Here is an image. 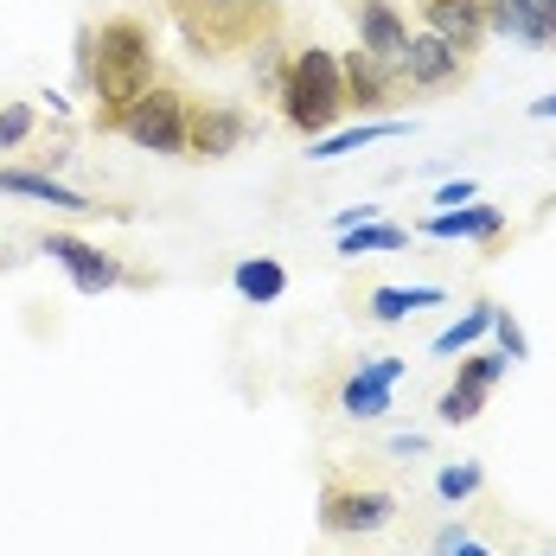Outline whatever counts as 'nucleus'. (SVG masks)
<instances>
[{
    "instance_id": "obj_12",
    "label": "nucleus",
    "mask_w": 556,
    "mask_h": 556,
    "mask_svg": "<svg viewBox=\"0 0 556 556\" xmlns=\"http://www.w3.org/2000/svg\"><path fill=\"white\" fill-rule=\"evenodd\" d=\"M0 192H13V199H33V205H52V212H77V218L103 212L90 192H77V186H64L58 173H39V167H0Z\"/></svg>"
},
{
    "instance_id": "obj_5",
    "label": "nucleus",
    "mask_w": 556,
    "mask_h": 556,
    "mask_svg": "<svg viewBox=\"0 0 556 556\" xmlns=\"http://www.w3.org/2000/svg\"><path fill=\"white\" fill-rule=\"evenodd\" d=\"M409 378V358H396V352H371V358H358L333 390V409L345 422H384L390 409H396V384Z\"/></svg>"
},
{
    "instance_id": "obj_8",
    "label": "nucleus",
    "mask_w": 556,
    "mask_h": 556,
    "mask_svg": "<svg viewBox=\"0 0 556 556\" xmlns=\"http://www.w3.org/2000/svg\"><path fill=\"white\" fill-rule=\"evenodd\" d=\"M243 135H250V115L237 110V103H218V97H192V110H186V154L179 161H224V154H237L243 148Z\"/></svg>"
},
{
    "instance_id": "obj_4",
    "label": "nucleus",
    "mask_w": 556,
    "mask_h": 556,
    "mask_svg": "<svg viewBox=\"0 0 556 556\" xmlns=\"http://www.w3.org/2000/svg\"><path fill=\"white\" fill-rule=\"evenodd\" d=\"M396 518H403V493H396V486L352 480V473L327 467V480H320V538L371 544V538H384Z\"/></svg>"
},
{
    "instance_id": "obj_23",
    "label": "nucleus",
    "mask_w": 556,
    "mask_h": 556,
    "mask_svg": "<svg viewBox=\"0 0 556 556\" xmlns=\"http://www.w3.org/2000/svg\"><path fill=\"white\" fill-rule=\"evenodd\" d=\"M480 416H486V390L447 378V390L435 396V422H442V429H467V422H480Z\"/></svg>"
},
{
    "instance_id": "obj_26",
    "label": "nucleus",
    "mask_w": 556,
    "mask_h": 556,
    "mask_svg": "<svg viewBox=\"0 0 556 556\" xmlns=\"http://www.w3.org/2000/svg\"><path fill=\"white\" fill-rule=\"evenodd\" d=\"M493 333H500V352L505 358H511V365H525V358H531V339H525V327H518V320H511V314H493Z\"/></svg>"
},
{
    "instance_id": "obj_10",
    "label": "nucleus",
    "mask_w": 556,
    "mask_h": 556,
    "mask_svg": "<svg viewBox=\"0 0 556 556\" xmlns=\"http://www.w3.org/2000/svg\"><path fill=\"white\" fill-rule=\"evenodd\" d=\"M352 20H358V46L378 58V64H403L409 52V26H403V13H396V0H352Z\"/></svg>"
},
{
    "instance_id": "obj_19",
    "label": "nucleus",
    "mask_w": 556,
    "mask_h": 556,
    "mask_svg": "<svg viewBox=\"0 0 556 556\" xmlns=\"http://www.w3.org/2000/svg\"><path fill=\"white\" fill-rule=\"evenodd\" d=\"M230 288L243 294V301H256V307H269L288 294V269H281L276 256H243L237 269H230Z\"/></svg>"
},
{
    "instance_id": "obj_7",
    "label": "nucleus",
    "mask_w": 556,
    "mask_h": 556,
    "mask_svg": "<svg viewBox=\"0 0 556 556\" xmlns=\"http://www.w3.org/2000/svg\"><path fill=\"white\" fill-rule=\"evenodd\" d=\"M39 250H46L58 269L71 276V288H77V294H110V288H122V281H128V269L115 263L103 243H84V237H71V230H46V237H39Z\"/></svg>"
},
{
    "instance_id": "obj_18",
    "label": "nucleus",
    "mask_w": 556,
    "mask_h": 556,
    "mask_svg": "<svg viewBox=\"0 0 556 556\" xmlns=\"http://www.w3.org/2000/svg\"><path fill=\"white\" fill-rule=\"evenodd\" d=\"M390 135H409V122H403V115H384V122H358V128H333V135L307 141V161H339V154H358V148H371V141H390Z\"/></svg>"
},
{
    "instance_id": "obj_16",
    "label": "nucleus",
    "mask_w": 556,
    "mask_h": 556,
    "mask_svg": "<svg viewBox=\"0 0 556 556\" xmlns=\"http://www.w3.org/2000/svg\"><path fill=\"white\" fill-rule=\"evenodd\" d=\"M416 13L429 20V33H442L447 46H460L467 58H473V46L486 39V20H480L467 0H416Z\"/></svg>"
},
{
    "instance_id": "obj_1",
    "label": "nucleus",
    "mask_w": 556,
    "mask_h": 556,
    "mask_svg": "<svg viewBox=\"0 0 556 556\" xmlns=\"http://www.w3.org/2000/svg\"><path fill=\"white\" fill-rule=\"evenodd\" d=\"M84 77H90V97H97V128L115 135L122 115L161 84L154 26L141 13H110L103 26H90L84 33Z\"/></svg>"
},
{
    "instance_id": "obj_17",
    "label": "nucleus",
    "mask_w": 556,
    "mask_h": 556,
    "mask_svg": "<svg viewBox=\"0 0 556 556\" xmlns=\"http://www.w3.org/2000/svg\"><path fill=\"white\" fill-rule=\"evenodd\" d=\"M429 493H435V505H447V511L480 505V500H486V460H442Z\"/></svg>"
},
{
    "instance_id": "obj_21",
    "label": "nucleus",
    "mask_w": 556,
    "mask_h": 556,
    "mask_svg": "<svg viewBox=\"0 0 556 556\" xmlns=\"http://www.w3.org/2000/svg\"><path fill=\"white\" fill-rule=\"evenodd\" d=\"M486 33H505V39H525V46H544V52H551V39H544V20L531 13V0H493V13H486Z\"/></svg>"
},
{
    "instance_id": "obj_22",
    "label": "nucleus",
    "mask_w": 556,
    "mask_h": 556,
    "mask_svg": "<svg viewBox=\"0 0 556 556\" xmlns=\"http://www.w3.org/2000/svg\"><path fill=\"white\" fill-rule=\"evenodd\" d=\"M409 243V230L403 224H352V230H339V256H384V250H403Z\"/></svg>"
},
{
    "instance_id": "obj_24",
    "label": "nucleus",
    "mask_w": 556,
    "mask_h": 556,
    "mask_svg": "<svg viewBox=\"0 0 556 556\" xmlns=\"http://www.w3.org/2000/svg\"><path fill=\"white\" fill-rule=\"evenodd\" d=\"M505 371H511V358H505V352H467V358H460V371H454V384H473V390H486V396H493V384H500Z\"/></svg>"
},
{
    "instance_id": "obj_28",
    "label": "nucleus",
    "mask_w": 556,
    "mask_h": 556,
    "mask_svg": "<svg viewBox=\"0 0 556 556\" xmlns=\"http://www.w3.org/2000/svg\"><path fill=\"white\" fill-rule=\"evenodd\" d=\"M371 218H378V205H352V212L333 218V230H352V224H371Z\"/></svg>"
},
{
    "instance_id": "obj_13",
    "label": "nucleus",
    "mask_w": 556,
    "mask_h": 556,
    "mask_svg": "<svg viewBox=\"0 0 556 556\" xmlns=\"http://www.w3.org/2000/svg\"><path fill=\"white\" fill-rule=\"evenodd\" d=\"M339 77H345V110H390L396 103V71L378 64L365 46L339 58Z\"/></svg>"
},
{
    "instance_id": "obj_30",
    "label": "nucleus",
    "mask_w": 556,
    "mask_h": 556,
    "mask_svg": "<svg viewBox=\"0 0 556 556\" xmlns=\"http://www.w3.org/2000/svg\"><path fill=\"white\" fill-rule=\"evenodd\" d=\"M531 13L544 20V39H551V46H556V0H531Z\"/></svg>"
},
{
    "instance_id": "obj_2",
    "label": "nucleus",
    "mask_w": 556,
    "mask_h": 556,
    "mask_svg": "<svg viewBox=\"0 0 556 556\" xmlns=\"http://www.w3.org/2000/svg\"><path fill=\"white\" fill-rule=\"evenodd\" d=\"M173 26L192 58H237L276 39V0H167Z\"/></svg>"
},
{
    "instance_id": "obj_9",
    "label": "nucleus",
    "mask_w": 556,
    "mask_h": 556,
    "mask_svg": "<svg viewBox=\"0 0 556 556\" xmlns=\"http://www.w3.org/2000/svg\"><path fill=\"white\" fill-rule=\"evenodd\" d=\"M396 77H403L409 90L435 97V90H447V84L467 77V52L447 46L442 33H409V52H403V64H396Z\"/></svg>"
},
{
    "instance_id": "obj_20",
    "label": "nucleus",
    "mask_w": 556,
    "mask_h": 556,
    "mask_svg": "<svg viewBox=\"0 0 556 556\" xmlns=\"http://www.w3.org/2000/svg\"><path fill=\"white\" fill-rule=\"evenodd\" d=\"M493 314H500V301H473V307H467V314H460L454 327H442V333H435V345H429V352H435V358H454V352H473L480 339L493 333Z\"/></svg>"
},
{
    "instance_id": "obj_6",
    "label": "nucleus",
    "mask_w": 556,
    "mask_h": 556,
    "mask_svg": "<svg viewBox=\"0 0 556 556\" xmlns=\"http://www.w3.org/2000/svg\"><path fill=\"white\" fill-rule=\"evenodd\" d=\"M186 110H192V97H186L179 84L161 77L135 110L122 115V128H115V135H128L141 154H173V161H179V154H186Z\"/></svg>"
},
{
    "instance_id": "obj_14",
    "label": "nucleus",
    "mask_w": 556,
    "mask_h": 556,
    "mask_svg": "<svg viewBox=\"0 0 556 556\" xmlns=\"http://www.w3.org/2000/svg\"><path fill=\"white\" fill-rule=\"evenodd\" d=\"M422 237L442 243H500L505 237V205H454V212H429Z\"/></svg>"
},
{
    "instance_id": "obj_11",
    "label": "nucleus",
    "mask_w": 556,
    "mask_h": 556,
    "mask_svg": "<svg viewBox=\"0 0 556 556\" xmlns=\"http://www.w3.org/2000/svg\"><path fill=\"white\" fill-rule=\"evenodd\" d=\"M511 538H518V525L505 531V525H486L480 511H460V518H447L442 531L429 538V556H505Z\"/></svg>"
},
{
    "instance_id": "obj_25",
    "label": "nucleus",
    "mask_w": 556,
    "mask_h": 556,
    "mask_svg": "<svg viewBox=\"0 0 556 556\" xmlns=\"http://www.w3.org/2000/svg\"><path fill=\"white\" fill-rule=\"evenodd\" d=\"M33 128H39V110H33V103H0V154L26 148Z\"/></svg>"
},
{
    "instance_id": "obj_33",
    "label": "nucleus",
    "mask_w": 556,
    "mask_h": 556,
    "mask_svg": "<svg viewBox=\"0 0 556 556\" xmlns=\"http://www.w3.org/2000/svg\"><path fill=\"white\" fill-rule=\"evenodd\" d=\"M538 556H556V544H544V551H538Z\"/></svg>"
},
{
    "instance_id": "obj_15",
    "label": "nucleus",
    "mask_w": 556,
    "mask_h": 556,
    "mask_svg": "<svg viewBox=\"0 0 556 556\" xmlns=\"http://www.w3.org/2000/svg\"><path fill=\"white\" fill-rule=\"evenodd\" d=\"M442 301H447L442 288H365V294L352 301V314H358V320H371V327H403L409 314L442 307Z\"/></svg>"
},
{
    "instance_id": "obj_3",
    "label": "nucleus",
    "mask_w": 556,
    "mask_h": 556,
    "mask_svg": "<svg viewBox=\"0 0 556 556\" xmlns=\"http://www.w3.org/2000/svg\"><path fill=\"white\" fill-rule=\"evenodd\" d=\"M276 103H281V122L301 135V141H320L333 135L339 115H345V77H339V58L327 46H301L288 52V71L276 84Z\"/></svg>"
},
{
    "instance_id": "obj_29",
    "label": "nucleus",
    "mask_w": 556,
    "mask_h": 556,
    "mask_svg": "<svg viewBox=\"0 0 556 556\" xmlns=\"http://www.w3.org/2000/svg\"><path fill=\"white\" fill-rule=\"evenodd\" d=\"M390 454H429V435H390Z\"/></svg>"
},
{
    "instance_id": "obj_27",
    "label": "nucleus",
    "mask_w": 556,
    "mask_h": 556,
    "mask_svg": "<svg viewBox=\"0 0 556 556\" xmlns=\"http://www.w3.org/2000/svg\"><path fill=\"white\" fill-rule=\"evenodd\" d=\"M473 199H480V186H473V179H447V186H435V199H429V205L454 212V205H473Z\"/></svg>"
},
{
    "instance_id": "obj_31",
    "label": "nucleus",
    "mask_w": 556,
    "mask_h": 556,
    "mask_svg": "<svg viewBox=\"0 0 556 556\" xmlns=\"http://www.w3.org/2000/svg\"><path fill=\"white\" fill-rule=\"evenodd\" d=\"M531 122H556V90H551V97H538V103H531Z\"/></svg>"
},
{
    "instance_id": "obj_32",
    "label": "nucleus",
    "mask_w": 556,
    "mask_h": 556,
    "mask_svg": "<svg viewBox=\"0 0 556 556\" xmlns=\"http://www.w3.org/2000/svg\"><path fill=\"white\" fill-rule=\"evenodd\" d=\"M467 7H473V13H480V20H486V13H493V0H467Z\"/></svg>"
}]
</instances>
